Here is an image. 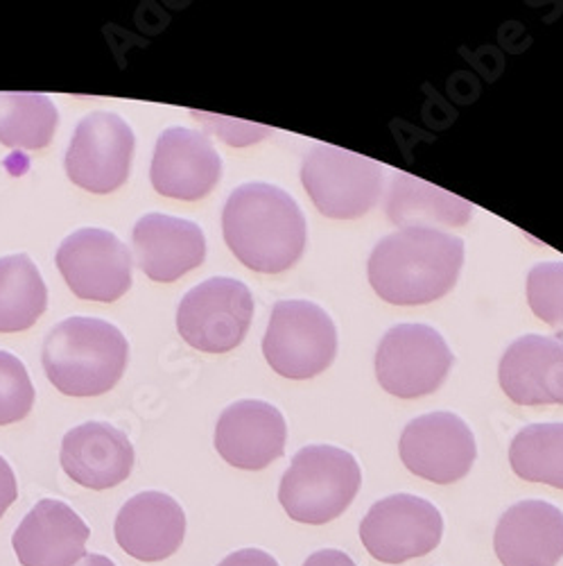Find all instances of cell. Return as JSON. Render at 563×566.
<instances>
[{
	"mask_svg": "<svg viewBox=\"0 0 563 566\" xmlns=\"http://www.w3.org/2000/svg\"><path fill=\"white\" fill-rule=\"evenodd\" d=\"M401 460L414 476L450 485L471 471L478 447L466 421L453 412L412 419L401 436Z\"/></svg>",
	"mask_w": 563,
	"mask_h": 566,
	"instance_id": "cell-12",
	"label": "cell"
},
{
	"mask_svg": "<svg viewBox=\"0 0 563 566\" xmlns=\"http://www.w3.org/2000/svg\"><path fill=\"white\" fill-rule=\"evenodd\" d=\"M263 354L286 379H312L336 360L338 328L331 315L312 302H278L267 324Z\"/></svg>",
	"mask_w": 563,
	"mask_h": 566,
	"instance_id": "cell-5",
	"label": "cell"
},
{
	"mask_svg": "<svg viewBox=\"0 0 563 566\" xmlns=\"http://www.w3.org/2000/svg\"><path fill=\"white\" fill-rule=\"evenodd\" d=\"M136 263L152 281L170 283L206 259L204 231L183 218L148 213L131 233Z\"/></svg>",
	"mask_w": 563,
	"mask_h": 566,
	"instance_id": "cell-19",
	"label": "cell"
},
{
	"mask_svg": "<svg viewBox=\"0 0 563 566\" xmlns=\"http://www.w3.org/2000/svg\"><path fill=\"white\" fill-rule=\"evenodd\" d=\"M387 216L403 229H435L461 227L474 216V205L466 202L444 188L399 172L392 177L387 191Z\"/></svg>",
	"mask_w": 563,
	"mask_h": 566,
	"instance_id": "cell-21",
	"label": "cell"
},
{
	"mask_svg": "<svg viewBox=\"0 0 563 566\" xmlns=\"http://www.w3.org/2000/svg\"><path fill=\"white\" fill-rule=\"evenodd\" d=\"M288 427L278 408L258 399L231 403L217 419L215 449L236 469L261 471L286 451Z\"/></svg>",
	"mask_w": 563,
	"mask_h": 566,
	"instance_id": "cell-14",
	"label": "cell"
},
{
	"mask_svg": "<svg viewBox=\"0 0 563 566\" xmlns=\"http://www.w3.org/2000/svg\"><path fill=\"white\" fill-rule=\"evenodd\" d=\"M301 181L319 213L353 220L369 213L383 191V166L369 157L317 144L306 153Z\"/></svg>",
	"mask_w": 563,
	"mask_h": 566,
	"instance_id": "cell-6",
	"label": "cell"
},
{
	"mask_svg": "<svg viewBox=\"0 0 563 566\" xmlns=\"http://www.w3.org/2000/svg\"><path fill=\"white\" fill-rule=\"evenodd\" d=\"M217 566H278V562L261 548H243L226 555Z\"/></svg>",
	"mask_w": 563,
	"mask_h": 566,
	"instance_id": "cell-27",
	"label": "cell"
},
{
	"mask_svg": "<svg viewBox=\"0 0 563 566\" xmlns=\"http://www.w3.org/2000/svg\"><path fill=\"white\" fill-rule=\"evenodd\" d=\"M222 231L236 259L263 274L290 270L308 241L306 218L297 200L265 181L243 184L229 196Z\"/></svg>",
	"mask_w": 563,
	"mask_h": 566,
	"instance_id": "cell-1",
	"label": "cell"
},
{
	"mask_svg": "<svg viewBox=\"0 0 563 566\" xmlns=\"http://www.w3.org/2000/svg\"><path fill=\"white\" fill-rule=\"evenodd\" d=\"M136 138L131 127L111 112L84 116L66 153V175L91 193H114L131 170Z\"/></svg>",
	"mask_w": 563,
	"mask_h": 566,
	"instance_id": "cell-10",
	"label": "cell"
},
{
	"mask_svg": "<svg viewBox=\"0 0 563 566\" xmlns=\"http://www.w3.org/2000/svg\"><path fill=\"white\" fill-rule=\"evenodd\" d=\"M528 302L539 319L563 328V261L537 263L530 270Z\"/></svg>",
	"mask_w": 563,
	"mask_h": 566,
	"instance_id": "cell-26",
	"label": "cell"
},
{
	"mask_svg": "<svg viewBox=\"0 0 563 566\" xmlns=\"http://www.w3.org/2000/svg\"><path fill=\"white\" fill-rule=\"evenodd\" d=\"M304 566H358L344 551L338 548H323L312 553Z\"/></svg>",
	"mask_w": 563,
	"mask_h": 566,
	"instance_id": "cell-29",
	"label": "cell"
},
{
	"mask_svg": "<svg viewBox=\"0 0 563 566\" xmlns=\"http://www.w3.org/2000/svg\"><path fill=\"white\" fill-rule=\"evenodd\" d=\"M500 388L519 406H563V340L530 334L507 347Z\"/></svg>",
	"mask_w": 563,
	"mask_h": 566,
	"instance_id": "cell-20",
	"label": "cell"
},
{
	"mask_svg": "<svg viewBox=\"0 0 563 566\" xmlns=\"http://www.w3.org/2000/svg\"><path fill=\"white\" fill-rule=\"evenodd\" d=\"M19 488H17V476L10 467V462L0 455V518L8 512V507L17 501Z\"/></svg>",
	"mask_w": 563,
	"mask_h": 566,
	"instance_id": "cell-28",
	"label": "cell"
},
{
	"mask_svg": "<svg viewBox=\"0 0 563 566\" xmlns=\"http://www.w3.org/2000/svg\"><path fill=\"white\" fill-rule=\"evenodd\" d=\"M114 535L129 557L138 562H163L183 544V507L163 492H140L120 507Z\"/></svg>",
	"mask_w": 563,
	"mask_h": 566,
	"instance_id": "cell-16",
	"label": "cell"
},
{
	"mask_svg": "<svg viewBox=\"0 0 563 566\" xmlns=\"http://www.w3.org/2000/svg\"><path fill=\"white\" fill-rule=\"evenodd\" d=\"M91 537L82 516L55 499L39 501L12 537L23 566H75L86 555Z\"/></svg>",
	"mask_w": 563,
	"mask_h": 566,
	"instance_id": "cell-15",
	"label": "cell"
},
{
	"mask_svg": "<svg viewBox=\"0 0 563 566\" xmlns=\"http://www.w3.org/2000/svg\"><path fill=\"white\" fill-rule=\"evenodd\" d=\"M453 354L428 324H399L375 352V376L383 390L399 399L433 395L448 376Z\"/></svg>",
	"mask_w": 563,
	"mask_h": 566,
	"instance_id": "cell-8",
	"label": "cell"
},
{
	"mask_svg": "<svg viewBox=\"0 0 563 566\" xmlns=\"http://www.w3.org/2000/svg\"><path fill=\"white\" fill-rule=\"evenodd\" d=\"M129 345L120 328L98 317H68L43 343L49 381L68 397L109 392L127 367Z\"/></svg>",
	"mask_w": 563,
	"mask_h": 566,
	"instance_id": "cell-3",
	"label": "cell"
},
{
	"mask_svg": "<svg viewBox=\"0 0 563 566\" xmlns=\"http://www.w3.org/2000/svg\"><path fill=\"white\" fill-rule=\"evenodd\" d=\"M75 566H118L114 559L105 557V555H96V553H88L84 555Z\"/></svg>",
	"mask_w": 563,
	"mask_h": 566,
	"instance_id": "cell-30",
	"label": "cell"
},
{
	"mask_svg": "<svg viewBox=\"0 0 563 566\" xmlns=\"http://www.w3.org/2000/svg\"><path fill=\"white\" fill-rule=\"evenodd\" d=\"M254 317V297L238 279L215 276L188 291L177 308L181 338L206 354L236 349Z\"/></svg>",
	"mask_w": 563,
	"mask_h": 566,
	"instance_id": "cell-7",
	"label": "cell"
},
{
	"mask_svg": "<svg viewBox=\"0 0 563 566\" xmlns=\"http://www.w3.org/2000/svg\"><path fill=\"white\" fill-rule=\"evenodd\" d=\"M493 548L502 566H556L563 557V512L548 501L511 505L496 526Z\"/></svg>",
	"mask_w": 563,
	"mask_h": 566,
	"instance_id": "cell-18",
	"label": "cell"
},
{
	"mask_svg": "<svg viewBox=\"0 0 563 566\" xmlns=\"http://www.w3.org/2000/svg\"><path fill=\"white\" fill-rule=\"evenodd\" d=\"M464 263V241L439 229H399L373 248L369 281L381 300L424 306L448 295Z\"/></svg>",
	"mask_w": 563,
	"mask_h": 566,
	"instance_id": "cell-2",
	"label": "cell"
},
{
	"mask_svg": "<svg viewBox=\"0 0 563 566\" xmlns=\"http://www.w3.org/2000/svg\"><path fill=\"white\" fill-rule=\"evenodd\" d=\"M131 254L116 233L86 227L57 250V268L68 289L88 302H116L131 289Z\"/></svg>",
	"mask_w": 563,
	"mask_h": 566,
	"instance_id": "cell-11",
	"label": "cell"
},
{
	"mask_svg": "<svg viewBox=\"0 0 563 566\" xmlns=\"http://www.w3.org/2000/svg\"><path fill=\"white\" fill-rule=\"evenodd\" d=\"M49 306V291L28 254L0 259V334L34 326Z\"/></svg>",
	"mask_w": 563,
	"mask_h": 566,
	"instance_id": "cell-22",
	"label": "cell"
},
{
	"mask_svg": "<svg viewBox=\"0 0 563 566\" xmlns=\"http://www.w3.org/2000/svg\"><path fill=\"white\" fill-rule=\"evenodd\" d=\"M150 177L157 193L195 202L206 198L217 186L222 159L206 134L188 127H170L157 138Z\"/></svg>",
	"mask_w": 563,
	"mask_h": 566,
	"instance_id": "cell-13",
	"label": "cell"
},
{
	"mask_svg": "<svg viewBox=\"0 0 563 566\" xmlns=\"http://www.w3.org/2000/svg\"><path fill=\"white\" fill-rule=\"evenodd\" d=\"M360 483L362 471L349 451L315 444L293 458L280 479L278 501L295 522L323 526L349 510Z\"/></svg>",
	"mask_w": 563,
	"mask_h": 566,
	"instance_id": "cell-4",
	"label": "cell"
},
{
	"mask_svg": "<svg viewBox=\"0 0 563 566\" xmlns=\"http://www.w3.org/2000/svg\"><path fill=\"white\" fill-rule=\"evenodd\" d=\"M134 447L116 427L86 421L64 436L60 462L68 479L88 490H111L129 479Z\"/></svg>",
	"mask_w": 563,
	"mask_h": 566,
	"instance_id": "cell-17",
	"label": "cell"
},
{
	"mask_svg": "<svg viewBox=\"0 0 563 566\" xmlns=\"http://www.w3.org/2000/svg\"><path fill=\"white\" fill-rule=\"evenodd\" d=\"M442 512L426 499L394 494L373 503L360 524L367 553L383 564L424 557L442 544Z\"/></svg>",
	"mask_w": 563,
	"mask_h": 566,
	"instance_id": "cell-9",
	"label": "cell"
},
{
	"mask_svg": "<svg viewBox=\"0 0 563 566\" xmlns=\"http://www.w3.org/2000/svg\"><path fill=\"white\" fill-rule=\"evenodd\" d=\"M32 403L34 386L25 365L17 356L0 352V427L28 417Z\"/></svg>",
	"mask_w": 563,
	"mask_h": 566,
	"instance_id": "cell-25",
	"label": "cell"
},
{
	"mask_svg": "<svg viewBox=\"0 0 563 566\" xmlns=\"http://www.w3.org/2000/svg\"><path fill=\"white\" fill-rule=\"evenodd\" d=\"M513 474L563 490V423H532L509 447Z\"/></svg>",
	"mask_w": 563,
	"mask_h": 566,
	"instance_id": "cell-24",
	"label": "cell"
},
{
	"mask_svg": "<svg viewBox=\"0 0 563 566\" xmlns=\"http://www.w3.org/2000/svg\"><path fill=\"white\" fill-rule=\"evenodd\" d=\"M60 123L55 103L43 93H0V144L21 150L51 146Z\"/></svg>",
	"mask_w": 563,
	"mask_h": 566,
	"instance_id": "cell-23",
	"label": "cell"
}]
</instances>
